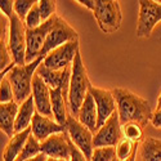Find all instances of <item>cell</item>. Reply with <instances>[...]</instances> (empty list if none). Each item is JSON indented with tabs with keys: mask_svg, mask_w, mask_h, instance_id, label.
Returning a JSON list of instances; mask_svg holds the SVG:
<instances>
[{
	"mask_svg": "<svg viewBox=\"0 0 161 161\" xmlns=\"http://www.w3.org/2000/svg\"><path fill=\"white\" fill-rule=\"evenodd\" d=\"M112 93L121 125L128 123H138L144 126L151 121L153 112L151 111L147 99L125 88H114Z\"/></svg>",
	"mask_w": 161,
	"mask_h": 161,
	"instance_id": "obj_1",
	"label": "cell"
},
{
	"mask_svg": "<svg viewBox=\"0 0 161 161\" xmlns=\"http://www.w3.org/2000/svg\"><path fill=\"white\" fill-rule=\"evenodd\" d=\"M92 83L88 76L86 67L83 62L81 53H77L72 64H71V76H70V88H69V114L77 117L79 111L88 96Z\"/></svg>",
	"mask_w": 161,
	"mask_h": 161,
	"instance_id": "obj_2",
	"label": "cell"
},
{
	"mask_svg": "<svg viewBox=\"0 0 161 161\" xmlns=\"http://www.w3.org/2000/svg\"><path fill=\"white\" fill-rule=\"evenodd\" d=\"M43 58H37L36 61L27 63L25 66L16 64L5 76L14 90V101L21 104L27 98L32 96V80L36 74L37 67L43 63Z\"/></svg>",
	"mask_w": 161,
	"mask_h": 161,
	"instance_id": "obj_3",
	"label": "cell"
},
{
	"mask_svg": "<svg viewBox=\"0 0 161 161\" xmlns=\"http://www.w3.org/2000/svg\"><path fill=\"white\" fill-rule=\"evenodd\" d=\"M26 29L25 22L16 14H13L8 18V47L12 53L13 62L18 66L26 64Z\"/></svg>",
	"mask_w": 161,
	"mask_h": 161,
	"instance_id": "obj_4",
	"label": "cell"
},
{
	"mask_svg": "<svg viewBox=\"0 0 161 161\" xmlns=\"http://www.w3.org/2000/svg\"><path fill=\"white\" fill-rule=\"evenodd\" d=\"M93 16L98 23V27L104 34H114L121 26V8L119 2L115 0H96Z\"/></svg>",
	"mask_w": 161,
	"mask_h": 161,
	"instance_id": "obj_5",
	"label": "cell"
},
{
	"mask_svg": "<svg viewBox=\"0 0 161 161\" xmlns=\"http://www.w3.org/2000/svg\"><path fill=\"white\" fill-rule=\"evenodd\" d=\"M74 40H79V34L77 31L72 27V26L64 21L62 17H59L57 14L54 25H53L52 30L48 34V37L45 40V44L40 52V56L39 58H45L52 50L57 49L58 47L66 44V43H70L74 42Z\"/></svg>",
	"mask_w": 161,
	"mask_h": 161,
	"instance_id": "obj_6",
	"label": "cell"
},
{
	"mask_svg": "<svg viewBox=\"0 0 161 161\" xmlns=\"http://www.w3.org/2000/svg\"><path fill=\"white\" fill-rule=\"evenodd\" d=\"M137 37H150L155 26L161 21V3L155 0H139Z\"/></svg>",
	"mask_w": 161,
	"mask_h": 161,
	"instance_id": "obj_7",
	"label": "cell"
},
{
	"mask_svg": "<svg viewBox=\"0 0 161 161\" xmlns=\"http://www.w3.org/2000/svg\"><path fill=\"white\" fill-rule=\"evenodd\" d=\"M66 131L69 134L71 142L90 161L93 151H94V144H93L94 133L90 131L86 126H84L81 123H80L76 117H74L71 115H69V117H67Z\"/></svg>",
	"mask_w": 161,
	"mask_h": 161,
	"instance_id": "obj_8",
	"label": "cell"
},
{
	"mask_svg": "<svg viewBox=\"0 0 161 161\" xmlns=\"http://www.w3.org/2000/svg\"><path fill=\"white\" fill-rule=\"evenodd\" d=\"M79 52H80V42L79 40H74V42L66 43L58 47L57 49L52 50L44 58L43 64L50 70L63 71L67 67H71Z\"/></svg>",
	"mask_w": 161,
	"mask_h": 161,
	"instance_id": "obj_9",
	"label": "cell"
},
{
	"mask_svg": "<svg viewBox=\"0 0 161 161\" xmlns=\"http://www.w3.org/2000/svg\"><path fill=\"white\" fill-rule=\"evenodd\" d=\"M56 17L57 14L54 17H52L50 19L43 22V25L39 26V27L27 30V32H26V45H27V50H26V64L31 63L39 58L40 52H42L45 44V40L48 37V34L52 30L53 25H54Z\"/></svg>",
	"mask_w": 161,
	"mask_h": 161,
	"instance_id": "obj_10",
	"label": "cell"
},
{
	"mask_svg": "<svg viewBox=\"0 0 161 161\" xmlns=\"http://www.w3.org/2000/svg\"><path fill=\"white\" fill-rule=\"evenodd\" d=\"M121 138V123H120V117L116 111L96 131L93 144H94V148H98V147H116V144Z\"/></svg>",
	"mask_w": 161,
	"mask_h": 161,
	"instance_id": "obj_11",
	"label": "cell"
},
{
	"mask_svg": "<svg viewBox=\"0 0 161 161\" xmlns=\"http://www.w3.org/2000/svg\"><path fill=\"white\" fill-rule=\"evenodd\" d=\"M89 93L93 96V99L97 106L98 112V129L116 112V101L114 97L112 90L102 89L98 86L92 85Z\"/></svg>",
	"mask_w": 161,
	"mask_h": 161,
	"instance_id": "obj_12",
	"label": "cell"
},
{
	"mask_svg": "<svg viewBox=\"0 0 161 161\" xmlns=\"http://www.w3.org/2000/svg\"><path fill=\"white\" fill-rule=\"evenodd\" d=\"M42 153L61 160L71 158V139L67 131L57 133L42 143Z\"/></svg>",
	"mask_w": 161,
	"mask_h": 161,
	"instance_id": "obj_13",
	"label": "cell"
},
{
	"mask_svg": "<svg viewBox=\"0 0 161 161\" xmlns=\"http://www.w3.org/2000/svg\"><path fill=\"white\" fill-rule=\"evenodd\" d=\"M32 98H34L36 112H39L43 116L54 119L53 117V111H52L50 89L37 74H35L34 80H32Z\"/></svg>",
	"mask_w": 161,
	"mask_h": 161,
	"instance_id": "obj_14",
	"label": "cell"
},
{
	"mask_svg": "<svg viewBox=\"0 0 161 161\" xmlns=\"http://www.w3.org/2000/svg\"><path fill=\"white\" fill-rule=\"evenodd\" d=\"M62 131H66V128L58 124L54 119L43 116L39 112H35L32 124H31V134L40 143L47 141L53 134L62 133Z\"/></svg>",
	"mask_w": 161,
	"mask_h": 161,
	"instance_id": "obj_15",
	"label": "cell"
},
{
	"mask_svg": "<svg viewBox=\"0 0 161 161\" xmlns=\"http://www.w3.org/2000/svg\"><path fill=\"white\" fill-rule=\"evenodd\" d=\"M19 104L13 101L10 103H0V129L7 137L12 138L16 134V119Z\"/></svg>",
	"mask_w": 161,
	"mask_h": 161,
	"instance_id": "obj_16",
	"label": "cell"
},
{
	"mask_svg": "<svg viewBox=\"0 0 161 161\" xmlns=\"http://www.w3.org/2000/svg\"><path fill=\"white\" fill-rule=\"evenodd\" d=\"M84 126H86L90 131L96 134L98 130V112H97V106L93 99V96L88 93V96L79 111V115L76 117Z\"/></svg>",
	"mask_w": 161,
	"mask_h": 161,
	"instance_id": "obj_17",
	"label": "cell"
},
{
	"mask_svg": "<svg viewBox=\"0 0 161 161\" xmlns=\"http://www.w3.org/2000/svg\"><path fill=\"white\" fill-rule=\"evenodd\" d=\"M69 76H67V77H69ZM50 98H52L53 117H54V120L58 124H61L62 126L66 128L67 117H69L70 114H69V107H67V99L63 96V85L57 88V89H50Z\"/></svg>",
	"mask_w": 161,
	"mask_h": 161,
	"instance_id": "obj_18",
	"label": "cell"
},
{
	"mask_svg": "<svg viewBox=\"0 0 161 161\" xmlns=\"http://www.w3.org/2000/svg\"><path fill=\"white\" fill-rule=\"evenodd\" d=\"M31 136V126L21 133H16L12 138H9L8 143L3 150V161H16L19 153L22 152L23 147Z\"/></svg>",
	"mask_w": 161,
	"mask_h": 161,
	"instance_id": "obj_19",
	"label": "cell"
},
{
	"mask_svg": "<svg viewBox=\"0 0 161 161\" xmlns=\"http://www.w3.org/2000/svg\"><path fill=\"white\" fill-rule=\"evenodd\" d=\"M35 112H36V108H35L34 98L31 96L30 98L26 99L23 103L19 104L17 119H16L14 131L16 133H21V131L26 130L27 128H30L31 124H32V119H34Z\"/></svg>",
	"mask_w": 161,
	"mask_h": 161,
	"instance_id": "obj_20",
	"label": "cell"
},
{
	"mask_svg": "<svg viewBox=\"0 0 161 161\" xmlns=\"http://www.w3.org/2000/svg\"><path fill=\"white\" fill-rule=\"evenodd\" d=\"M36 74L44 80V83L49 86V89H57L63 85L66 77L71 74V67H67L63 71H54L48 69L42 63L37 67Z\"/></svg>",
	"mask_w": 161,
	"mask_h": 161,
	"instance_id": "obj_21",
	"label": "cell"
},
{
	"mask_svg": "<svg viewBox=\"0 0 161 161\" xmlns=\"http://www.w3.org/2000/svg\"><path fill=\"white\" fill-rule=\"evenodd\" d=\"M141 156L143 161H161V139L146 137L141 144Z\"/></svg>",
	"mask_w": 161,
	"mask_h": 161,
	"instance_id": "obj_22",
	"label": "cell"
},
{
	"mask_svg": "<svg viewBox=\"0 0 161 161\" xmlns=\"http://www.w3.org/2000/svg\"><path fill=\"white\" fill-rule=\"evenodd\" d=\"M42 153V143H40L32 134L29 137L27 142H26L25 147L22 152L19 153V156L17 157L16 161H26V160H30L32 157H36L37 155Z\"/></svg>",
	"mask_w": 161,
	"mask_h": 161,
	"instance_id": "obj_23",
	"label": "cell"
},
{
	"mask_svg": "<svg viewBox=\"0 0 161 161\" xmlns=\"http://www.w3.org/2000/svg\"><path fill=\"white\" fill-rule=\"evenodd\" d=\"M137 147H138V143L123 137L119 141V143L116 144V147H115L116 158L119 161H126L134 153V151L137 150Z\"/></svg>",
	"mask_w": 161,
	"mask_h": 161,
	"instance_id": "obj_24",
	"label": "cell"
},
{
	"mask_svg": "<svg viewBox=\"0 0 161 161\" xmlns=\"http://www.w3.org/2000/svg\"><path fill=\"white\" fill-rule=\"evenodd\" d=\"M121 133L124 138H128L136 143L143 141V137H144L143 126L138 123H128L121 125Z\"/></svg>",
	"mask_w": 161,
	"mask_h": 161,
	"instance_id": "obj_25",
	"label": "cell"
},
{
	"mask_svg": "<svg viewBox=\"0 0 161 161\" xmlns=\"http://www.w3.org/2000/svg\"><path fill=\"white\" fill-rule=\"evenodd\" d=\"M25 25L27 30H32L36 29L39 26L43 25V18H42V13L39 9V2L35 3V5L32 7V9L29 12V14L25 18Z\"/></svg>",
	"mask_w": 161,
	"mask_h": 161,
	"instance_id": "obj_26",
	"label": "cell"
},
{
	"mask_svg": "<svg viewBox=\"0 0 161 161\" xmlns=\"http://www.w3.org/2000/svg\"><path fill=\"white\" fill-rule=\"evenodd\" d=\"M116 158L115 147H98L94 148L90 161H114Z\"/></svg>",
	"mask_w": 161,
	"mask_h": 161,
	"instance_id": "obj_27",
	"label": "cell"
},
{
	"mask_svg": "<svg viewBox=\"0 0 161 161\" xmlns=\"http://www.w3.org/2000/svg\"><path fill=\"white\" fill-rule=\"evenodd\" d=\"M14 101V90L7 77L2 79L0 83V103H10Z\"/></svg>",
	"mask_w": 161,
	"mask_h": 161,
	"instance_id": "obj_28",
	"label": "cell"
},
{
	"mask_svg": "<svg viewBox=\"0 0 161 161\" xmlns=\"http://www.w3.org/2000/svg\"><path fill=\"white\" fill-rule=\"evenodd\" d=\"M39 9L40 13H42V18L43 22L50 19L52 17H54L57 13V4L56 2H52V0H40L39 2Z\"/></svg>",
	"mask_w": 161,
	"mask_h": 161,
	"instance_id": "obj_29",
	"label": "cell"
},
{
	"mask_svg": "<svg viewBox=\"0 0 161 161\" xmlns=\"http://www.w3.org/2000/svg\"><path fill=\"white\" fill-rule=\"evenodd\" d=\"M36 2L32 0H16L14 2V13L25 22L26 16L29 14V12L32 9Z\"/></svg>",
	"mask_w": 161,
	"mask_h": 161,
	"instance_id": "obj_30",
	"label": "cell"
},
{
	"mask_svg": "<svg viewBox=\"0 0 161 161\" xmlns=\"http://www.w3.org/2000/svg\"><path fill=\"white\" fill-rule=\"evenodd\" d=\"M0 9H2V16L8 19L14 13V2H10V0L0 2Z\"/></svg>",
	"mask_w": 161,
	"mask_h": 161,
	"instance_id": "obj_31",
	"label": "cell"
},
{
	"mask_svg": "<svg viewBox=\"0 0 161 161\" xmlns=\"http://www.w3.org/2000/svg\"><path fill=\"white\" fill-rule=\"evenodd\" d=\"M70 160L71 161H89L85 157V155L81 151H80L72 142H71V158Z\"/></svg>",
	"mask_w": 161,
	"mask_h": 161,
	"instance_id": "obj_32",
	"label": "cell"
},
{
	"mask_svg": "<svg viewBox=\"0 0 161 161\" xmlns=\"http://www.w3.org/2000/svg\"><path fill=\"white\" fill-rule=\"evenodd\" d=\"M151 124H152L156 129H161V110H156V111L152 114Z\"/></svg>",
	"mask_w": 161,
	"mask_h": 161,
	"instance_id": "obj_33",
	"label": "cell"
},
{
	"mask_svg": "<svg viewBox=\"0 0 161 161\" xmlns=\"http://www.w3.org/2000/svg\"><path fill=\"white\" fill-rule=\"evenodd\" d=\"M80 5H83V7H85L86 9H89V10H94V7H96V0H79L77 2Z\"/></svg>",
	"mask_w": 161,
	"mask_h": 161,
	"instance_id": "obj_34",
	"label": "cell"
},
{
	"mask_svg": "<svg viewBox=\"0 0 161 161\" xmlns=\"http://www.w3.org/2000/svg\"><path fill=\"white\" fill-rule=\"evenodd\" d=\"M48 158V156L47 155H44V153H40V155H37L36 157H32V158H30V160H26V161H45Z\"/></svg>",
	"mask_w": 161,
	"mask_h": 161,
	"instance_id": "obj_35",
	"label": "cell"
},
{
	"mask_svg": "<svg viewBox=\"0 0 161 161\" xmlns=\"http://www.w3.org/2000/svg\"><path fill=\"white\" fill-rule=\"evenodd\" d=\"M136 158H137V150L134 151V153H133V155H131L126 161H136Z\"/></svg>",
	"mask_w": 161,
	"mask_h": 161,
	"instance_id": "obj_36",
	"label": "cell"
},
{
	"mask_svg": "<svg viewBox=\"0 0 161 161\" xmlns=\"http://www.w3.org/2000/svg\"><path fill=\"white\" fill-rule=\"evenodd\" d=\"M156 110H161V93L157 98V106H156Z\"/></svg>",
	"mask_w": 161,
	"mask_h": 161,
	"instance_id": "obj_37",
	"label": "cell"
},
{
	"mask_svg": "<svg viewBox=\"0 0 161 161\" xmlns=\"http://www.w3.org/2000/svg\"><path fill=\"white\" fill-rule=\"evenodd\" d=\"M45 161H71V160H61V158H54V157H48Z\"/></svg>",
	"mask_w": 161,
	"mask_h": 161,
	"instance_id": "obj_38",
	"label": "cell"
},
{
	"mask_svg": "<svg viewBox=\"0 0 161 161\" xmlns=\"http://www.w3.org/2000/svg\"><path fill=\"white\" fill-rule=\"evenodd\" d=\"M114 161H119V160H117V158H115V160H114Z\"/></svg>",
	"mask_w": 161,
	"mask_h": 161,
	"instance_id": "obj_39",
	"label": "cell"
}]
</instances>
